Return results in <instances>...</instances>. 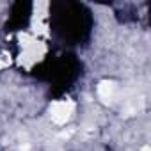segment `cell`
<instances>
[{
  "label": "cell",
  "instance_id": "1",
  "mask_svg": "<svg viewBox=\"0 0 151 151\" xmlns=\"http://www.w3.org/2000/svg\"><path fill=\"white\" fill-rule=\"evenodd\" d=\"M20 41L23 46V52L20 55V64L29 69L43 59V55L46 53V46H45V43L30 37L29 34H20Z\"/></svg>",
  "mask_w": 151,
  "mask_h": 151
},
{
  "label": "cell",
  "instance_id": "2",
  "mask_svg": "<svg viewBox=\"0 0 151 151\" xmlns=\"http://www.w3.org/2000/svg\"><path fill=\"white\" fill-rule=\"evenodd\" d=\"M75 112V103L71 100H59L53 101L50 107V117L55 124H66Z\"/></svg>",
  "mask_w": 151,
  "mask_h": 151
},
{
  "label": "cell",
  "instance_id": "3",
  "mask_svg": "<svg viewBox=\"0 0 151 151\" xmlns=\"http://www.w3.org/2000/svg\"><path fill=\"white\" fill-rule=\"evenodd\" d=\"M98 94H100V98L105 101V103H109V101H112L114 100V96H116V84L114 82H101L100 86H98Z\"/></svg>",
  "mask_w": 151,
  "mask_h": 151
},
{
  "label": "cell",
  "instance_id": "4",
  "mask_svg": "<svg viewBox=\"0 0 151 151\" xmlns=\"http://www.w3.org/2000/svg\"><path fill=\"white\" fill-rule=\"evenodd\" d=\"M142 151H151V149H149V146H144V147H142Z\"/></svg>",
  "mask_w": 151,
  "mask_h": 151
}]
</instances>
